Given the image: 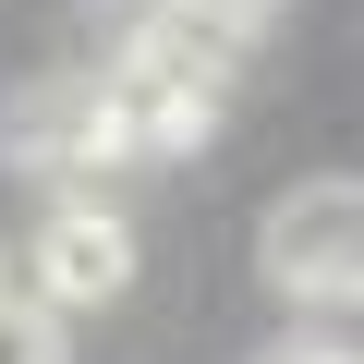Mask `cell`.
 <instances>
[{
	"label": "cell",
	"mask_w": 364,
	"mask_h": 364,
	"mask_svg": "<svg viewBox=\"0 0 364 364\" xmlns=\"http://www.w3.org/2000/svg\"><path fill=\"white\" fill-rule=\"evenodd\" d=\"M195 13H219L231 37H267V25H279V0H195Z\"/></svg>",
	"instance_id": "obj_6"
},
{
	"label": "cell",
	"mask_w": 364,
	"mask_h": 364,
	"mask_svg": "<svg viewBox=\"0 0 364 364\" xmlns=\"http://www.w3.org/2000/svg\"><path fill=\"white\" fill-rule=\"evenodd\" d=\"M219 97H231V85H207V73H182L170 49L122 37V61L97 73V146H109V170H122V158H182V146H207V134H219Z\"/></svg>",
	"instance_id": "obj_2"
},
{
	"label": "cell",
	"mask_w": 364,
	"mask_h": 364,
	"mask_svg": "<svg viewBox=\"0 0 364 364\" xmlns=\"http://www.w3.org/2000/svg\"><path fill=\"white\" fill-rule=\"evenodd\" d=\"M267 364H352V352H340V340H279Z\"/></svg>",
	"instance_id": "obj_7"
},
{
	"label": "cell",
	"mask_w": 364,
	"mask_h": 364,
	"mask_svg": "<svg viewBox=\"0 0 364 364\" xmlns=\"http://www.w3.org/2000/svg\"><path fill=\"white\" fill-rule=\"evenodd\" d=\"M0 364H73V328L49 291H13L0 279Z\"/></svg>",
	"instance_id": "obj_5"
},
{
	"label": "cell",
	"mask_w": 364,
	"mask_h": 364,
	"mask_svg": "<svg viewBox=\"0 0 364 364\" xmlns=\"http://www.w3.org/2000/svg\"><path fill=\"white\" fill-rule=\"evenodd\" d=\"M37 291H49L61 316L122 304V291H134V231H122L97 195H61V207H49V231H37Z\"/></svg>",
	"instance_id": "obj_3"
},
{
	"label": "cell",
	"mask_w": 364,
	"mask_h": 364,
	"mask_svg": "<svg viewBox=\"0 0 364 364\" xmlns=\"http://www.w3.org/2000/svg\"><path fill=\"white\" fill-rule=\"evenodd\" d=\"M0 158H25V170L85 158V170H109V146H97V73H61V85L13 97V122H0Z\"/></svg>",
	"instance_id": "obj_4"
},
{
	"label": "cell",
	"mask_w": 364,
	"mask_h": 364,
	"mask_svg": "<svg viewBox=\"0 0 364 364\" xmlns=\"http://www.w3.org/2000/svg\"><path fill=\"white\" fill-rule=\"evenodd\" d=\"M255 267L279 304H364V182L328 170V182H291L255 231Z\"/></svg>",
	"instance_id": "obj_1"
}]
</instances>
